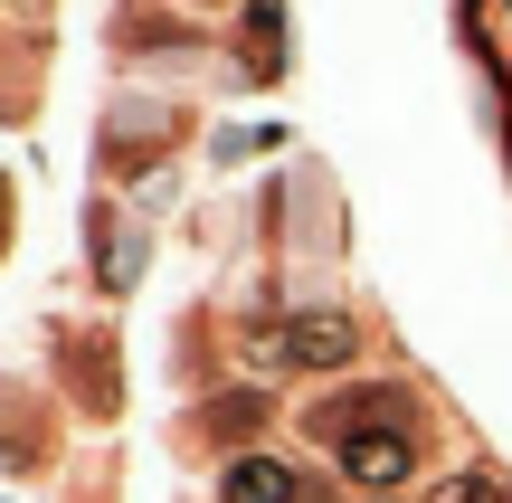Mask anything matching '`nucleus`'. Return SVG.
Returning a JSON list of instances; mask_svg holds the SVG:
<instances>
[{
    "instance_id": "nucleus-1",
    "label": "nucleus",
    "mask_w": 512,
    "mask_h": 503,
    "mask_svg": "<svg viewBox=\"0 0 512 503\" xmlns=\"http://www.w3.org/2000/svg\"><path fill=\"white\" fill-rule=\"evenodd\" d=\"M313 437L332 447V466L351 475V485H399L408 466H418V437L399 428V409L389 399H370V409H313Z\"/></svg>"
},
{
    "instance_id": "nucleus-2",
    "label": "nucleus",
    "mask_w": 512,
    "mask_h": 503,
    "mask_svg": "<svg viewBox=\"0 0 512 503\" xmlns=\"http://www.w3.org/2000/svg\"><path fill=\"white\" fill-rule=\"evenodd\" d=\"M285 361H304V371L351 361V323H342V314H304V323H285Z\"/></svg>"
},
{
    "instance_id": "nucleus-3",
    "label": "nucleus",
    "mask_w": 512,
    "mask_h": 503,
    "mask_svg": "<svg viewBox=\"0 0 512 503\" xmlns=\"http://www.w3.org/2000/svg\"><path fill=\"white\" fill-rule=\"evenodd\" d=\"M219 494H228V503H294V475L275 466V456H238Z\"/></svg>"
}]
</instances>
